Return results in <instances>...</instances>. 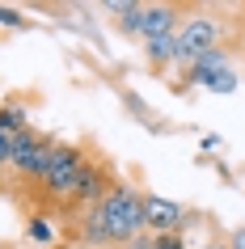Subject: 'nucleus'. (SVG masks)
Masks as SVG:
<instances>
[{
	"label": "nucleus",
	"instance_id": "nucleus-1",
	"mask_svg": "<svg viewBox=\"0 0 245 249\" xmlns=\"http://www.w3.org/2000/svg\"><path fill=\"white\" fill-rule=\"evenodd\" d=\"M97 215L106 224V245H127L144 232V203H140V190L127 182H114L110 195L97 203Z\"/></svg>",
	"mask_w": 245,
	"mask_h": 249
},
{
	"label": "nucleus",
	"instance_id": "nucleus-2",
	"mask_svg": "<svg viewBox=\"0 0 245 249\" xmlns=\"http://www.w3.org/2000/svg\"><path fill=\"white\" fill-rule=\"evenodd\" d=\"M85 169V152L76 144H55L51 160H47V169L38 178V190L42 198H55V203H68L72 190H76V178Z\"/></svg>",
	"mask_w": 245,
	"mask_h": 249
},
{
	"label": "nucleus",
	"instance_id": "nucleus-3",
	"mask_svg": "<svg viewBox=\"0 0 245 249\" xmlns=\"http://www.w3.org/2000/svg\"><path fill=\"white\" fill-rule=\"evenodd\" d=\"M55 144H59V140L38 135V131H30V127L17 131L13 135V165H9V169L17 173V182H34L38 186V178H42V169H47V160H51Z\"/></svg>",
	"mask_w": 245,
	"mask_h": 249
},
{
	"label": "nucleus",
	"instance_id": "nucleus-4",
	"mask_svg": "<svg viewBox=\"0 0 245 249\" xmlns=\"http://www.w3.org/2000/svg\"><path fill=\"white\" fill-rule=\"evenodd\" d=\"M220 34H224V26H220V17H211V13H190L186 21L178 26V59H186L190 64L194 55H203V51H211V47H220Z\"/></svg>",
	"mask_w": 245,
	"mask_h": 249
},
{
	"label": "nucleus",
	"instance_id": "nucleus-5",
	"mask_svg": "<svg viewBox=\"0 0 245 249\" xmlns=\"http://www.w3.org/2000/svg\"><path fill=\"white\" fill-rule=\"evenodd\" d=\"M178 9L173 4H131L123 13V30L127 34H140L144 42L161 38V34H178Z\"/></svg>",
	"mask_w": 245,
	"mask_h": 249
},
{
	"label": "nucleus",
	"instance_id": "nucleus-6",
	"mask_svg": "<svg viewBox=\"0 0 245 249\" xmlns=\"http://www.w3.org/2000/svg\"><path fill=\"white\" fill-rule=\"evenodd\" d=\"M140 203H144V232L161 236V232H182L186 228V207L182 203H173L165 195H140Z\"/></svg>",
	"mask_w": 245,
	"mask_h": 249
},
{
	"label": "nucleus",
	"instance_id": "nucleus-7",
	"mask_svg": "<svg viewBox=\"0 0 245 249\" xmlns=\"http://www.w3.org/2000/svg\"><path fill=\"white\" fill-rule=\"evenodd\" d=\"M110 186H114V178H110L102 165H89V160H85V169H80V178H76V190H72L68 203L85 211V207H93V203H102V198L110 195Z\"/></svg>",
	"mask_w": 245,
	"mask_h": 249
},
{
	"label": "nucleus",
	"instance_id": "nucleus-8",
	"mask_svg": "<svg viewBox=\"0 0 245 249\" xmlns=\"http://www.w3.org/2000/svg\"><path fill=\"white\" fill-rule=\"evenodd\" d=\"M228 68V51L224 47H211V51L194 55L190 59V72H186V85H199V76H207V72H224Z\"/></svg>",
	"mask_w": 245,
	"mask_h": 249
},
{
	"label": "nucleus",
	"instance_id": "nucleus-9",
	"mask_svg": "<svg viewBox=\"0 0 245 249\" xmlns=\"http://www.w3.org/2000/svg\"><path fill=\"white\" fill-rule=\"evenodd\" d=\"M144 55L152 68H165V64H178V38L173 34H161V38H148L144 42Z\"/></svg>",
	"mask_w": 245,
	"mask_h": 249
},
{
	"label": "nucleus",
	"instance_id": "nucleus-10",
	"mask_svg": "<svg viewBox=\"0 0 245 249\" xmlns=\"http://www.w3.org/2000/svg\"><path fill=\"white\" fill-rule=\"evenodd\" d=\"M199 85H203L207 93H232V89H237V72H232V68H224V72H207V76H199Z\"/></svg>",
	"mask_w": 245,
	"mask_h": 249
},
{
	"label": "nucleus",
	"instance_id": "nucleus-11",
	"mask_svg": "<svg viewBox=\"0 0 245 249\" xmlns=\"http://www.w3.org/2000/svg\"><path fill=\"white\" fill-rule=\"evenodd\" d=\"M0 131H9V135L26 131V110L21 106H0Z\"/></svg>",
	"mask_w": 245,
	"mask_h": 249
},
{
	"label": "nucleus",
	"instance_id": "nucleus-12",
	"mask_svg": "<svg viewBox=\"0 0 245 249\" xmlns=\"http://www.w3.org/2000/svg\"><path fill=\"white\" fill-rule=\"evenodd\" d=\"M26 236H30V241H42V245H47V241H51V224L42 220V215H30V220H26Z\"/></svg>",
	"mask_w": 245,
	"mask_h": 249
},
{
	"label": "nucleus",
	"instance_id": "nucleus-13",
	"mask_svg": "<svg viewBox=\"0 0 245 249\" xmlns=\"http://www.w3.org/2000/svg\"><path fill=\"white\" fill-rule=\"evenodd\" d=\"M152 249H186V241H182V232H161L152 236Z\"/></svg>",
	"mask_w": 245,
	"mask_h": 249
},
{
	"label": "nucleus",
	"instance_id": "nucleus-14",
	"mask_svg": "<svg viewBox=\"0 0 245 249\" xmlns=\"http://www.w3.org/2000/svg\"><path fill=\"white\" fill-rule=\"evenodd\" d=\"M0 26H9V30H21V26H26V17L17 13V9H9V4H0Z\"/></svg>",
	"mask_w": 245,
	"mask_h": 249
},
{
	"label": "nucleus",
	"instance_id": "nucleus-15",
	"mask_svg": "<svg viewBox=\"0 0 245 249\" xmlns=\"http://www.w3.org/2000/svg\"><path fill=\"white\" fill-rule=\"evenodd\" d=\"M13 165V135L0 131V169H9Z\"/></svg>",
	"mask_w": 245,
	"mask_h": 249
},
{
	"label": "nucleus",
	"instance_id": "nucleus-16",
	"mask_svg": "<svg viewBox=\"0 0 245 249\" xmlns=\"http://www.w3.org/2000/svg\"><path fill=\"white\" fill-rule=\"evenodd\" d=\"M224 245H228V249H245V228H232Z\"/></svg>",
	"mask_w": 245,
	"mask_h": 249
},
{
	"label": "nucleus",
	"instance_id": "nucleus-17",
	"mask_svg": "<svg viewBox=\"0 0 245 249\" xmlns=\"http://www.w3.org/2000/svg\"><path fill=\"white\" fill-rule=\"evenodd\" d=\"M127 249H152V236H148V232H140L135 241H127Z\"/></svg>",
	"mask_w": 245,
	"mask_h": 249
},
{
	"label": "nucleus",
	"instance_id": "nucleus-18",
	"mask_svg": "<svg viewBox=\"0 0 245 249\" xmlns=\"http://www.w3.org/2000/svg\"><path fill=\"white\" fill-rule=\"evenodd\" d=\"M203 249H228V245H224V241H211V245H203Z\"/></svg>",
	"mask_w": 245,
	"mask_h": 249
}]
</instances>
